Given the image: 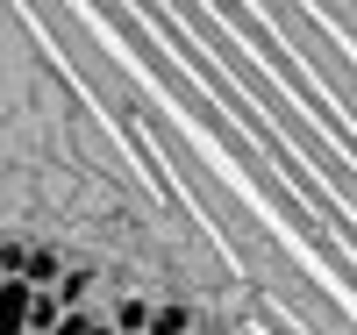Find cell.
Instances as JSON below:
<instances>
[{"instance_id":"6da1fadb","label":"cell","mask_w":357,"mask_h":335,"mask_svg":"<svg viewBox=\"0 0 357 335\" xmlns=\"http://www.w3.org/2000/svg\"><path fill=\"white\" fill-rule=\"evenodd\" d=\"M29 299H36V286H29L22 271H8V286H0V335H22V321H29Z\"/></svg>"},{"instance_id":"7a4b0ae2","label":"cell","mask_w":357,"mask_h":335,"mask_svg":"<svg viewBox=\"0 0 357 335\" xmlns=\"http://www.w3.org/2000/svg\"><path fill=\"white\" fill-rule=\"evenodd\" d=\"M65 250H43V242H22V279L29 286H57V279H65Z\"/></svg>"},{"instance_id":"3957f363","label":"cell","mask_w":357,"mask_h":335,"mask_svg":"<svg viewBox=\"0 0 357 335\" xmlns=\"http://www.w3.org/2000/svg\"><path fill=\"white\" fill-rule=\"evenodd\" d=\"M50 328H65V299H57V286H36V299H29V321H22V335H50Z\"/></svg>"},{"instance_id":"277c9868","label":"cell","mask_w":357,"mask_h":335,"mask_svg":"<svg viewBox=\"0 0 357 335\" xmlns=\"http://www.w3.org/2000/svg\"><path fill=\"white\" fill-rule=\"evenodd\" d=\"M107 328H151V299H114V307H107Z\"/></svg>"},{"instance_id":"5b68a950","label":"cell","mask_w":357,"mask_h":335,"mask_svg":"<svg viewBox=\"0 0 357 335\" xmlns=\"http://www.w3.org/2000/svg\"><path fill=\"white\" fill-rule=\"evenodd\" d=\"M86 293H93V271H72V264H65V279H57V299H65V307H79Z\"/></svg>"},{"instance_id":"8992f818","label":"cell","mask_w":357,"mask_h":335,"mask_svg":"<svg viewBox=\"0 0 357 335\" xmlns=\"http://www.w3.org/2000/svg\"><path fill=\"white\" fill-rule=\"evenodd\" d=\"M151 328H165V335H178V328H193V314H186V307H151Z\"/></svg>"}]
</instances>
